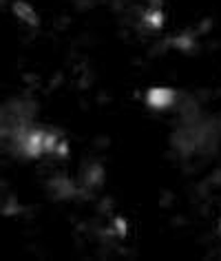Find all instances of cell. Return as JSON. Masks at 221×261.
<instances>
[{
  "label": "cell",
  "mask_w": 221,
  "mask_h": 261,
  "mask_svg": "<svg viewBox=\"0 0 221 261\" xmlns=\"http://www.w3.org/2000/svg\"><path fill=\"white\" fill-rule=\"evenodd\" d=\"M175 102V91L166 89V87H155L148 91V104L157 109H166Z\"/></svg>",
  "instance_id": "6da1fadb"
}]
</instances>
